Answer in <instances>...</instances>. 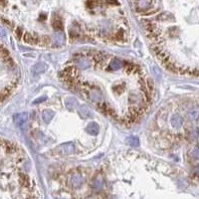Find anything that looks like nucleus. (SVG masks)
<instances>
[{"mask_svg":"<svg viewBox=\"0 0 199 199\" xmlns=\"http://www.w3.org/2000/svg\"><path fill=\"white\" fill-rule=\"evenodd\" d=\"M153 5L151 0H137L136 1V8L139 11H144L146 9H149Z\"/></svg>","mask_w":199,"mask_h":199,"instance_id":"nucleus-1","label":"nucleus"},{"mask_svg":"<svg viewBox=\"0 0 199 199\" xmlns=\"http://www.w3.org/2000/svg\"><path fill=\"white\" fill-rule=\"evenodd\" d=\"M71 183H72V186L74 188L81 187L83 184V177L81 175H78V174L72 175V176H71Z\"/></svg>","mask_w":199,"mask_h":199,"instance_id":"nucleus-2","label":"nucleus"},{"mask_svg":"<svg viewBox=\"0 0 199 199\" xmlns=\"http://www.w3.org/2000/svg\"><path fill=\"white\" fill-rule=\"evenodd\" d=\"M47 65L46 64H43V63H38L36 64L34 67L32 68V72L34 75H38V74H40V73H43L45 72V71L47 70Z\"/></svg>","mask_w":199,"mask_h":199,"instance_id":"nucleus-3","label":"nucleus"},{"mask_svg":"<svg viewBox=\"0 0 199 199\" xmlns=\"http://www.w3.org/2000/svg\"><path fill=\"white\" fill-rule=\"evenodd\" d=\"M87 131L89 132L91 135H97L99 134V126L96 122H91L88 127H87Z\"/></svg>","mask_w":199,"mask_h":199,"instance_id":"nucleus-4","label":"nucleus"},{"mask_svg":"<svg viewBox=\"0 0 199 199\" xmlns=\"http://www.w3.org/2000/svg\"><path fill=\"white\" fill-rule=\"evenodd\" d=\"M27 113H19V115H16L15 117H14V118H15V122L18 125V126H22L24 122H26L27 120Z\"/></svg>","mask_w":199,"mask_h":199,"instance_id":"nucleus-5","label":"nucleus"},{"mask_svg":"<svg viewBox=\"0 0 199 199\" xmlns=\"http://www.w3.org/2000/svg\"><path fill=\"white\" fill-rule=\"evenodd\" d=\"M42 117H43V120H44V122H48L53 118V117H54V113L52 112V111H49V110H46V111H44L43 112V115H42Z\"/></svg>","mask_w":199,"mask_h":199,"instance_id":"nucleus-6","label":"nucleus"},{"mask_svg":"<svg viewBox=\"0 0 199 199\" xmlns=\"http://www.w3.org/2000/svg\"><path fill=\"white\" fill-rule=\"evenodd\" d=\"M61 148H64L63 153H66V154L72 153L73 151H74V146H73L72 144H63V145H61Z\"/></svg>","mask_w":199,"mask_h":199,"instance_id":"nucleus-7","label":"nucleus"},{"mask_svg":"<svg viewBox=\"0 0 199 199\" xmlns=\"http://www.w3.org/2000/svg\"><path fill=\"white\" fill-rule=\"evenodd\" d=\"M76 104H77V102H76L74 99L70 98V99L67 100V101H66V107H67L68 110L73 111L75 108V107H76Z\"/></svg>","mask_w":199,"mask_h":199,"instance_id":"nucleus-8","label":"nucleus"},{"mask_svg":"<svg viewBox=\"0 0 199 199\" xmlns=\"http://www.w3.org/2000/svg\"><path fill=\"white\" fill-rule=\"evenodd\" d=\"M126 143L131 146H137L139 144V140L136 136H130L129 139H126Z\"/></svg>","mask_w":199,"mask_h":199,"instance_id":"nucleus-9","label":"nucleus"},{"mask_svg":"<svg viewBox=\"0 0 199 199\" xmlns=\"http://www.w3.org/2000/svg\"><path fill=\"white\" fill-rule=\"evenodd\" d=\"M122 67V62L121 61H118L117 59H115L113 61V62L110 64V69L116 71V70H118Z\"/></svg>","mask_w":199,"mask_h":199,"instance_id":"nucleus-10","label":"nucleus"},{"mask_svg":"<svg viewBox=\"0 0 199 199\" xmlns=\"http://www.w3.org/2000/svg\"><path fill=\"white\" fill-rule=\"evenodd\" d=\"M171 125H172L174 127L180 126V125H181V118L179 117L178 116L172 117V118H171Z\"/></svg>","mask_w":199,"mask_h":199,"instance_id":"nucleus-11","label":"nucleus"},{"mask_svg":"<svg viewBox=\"0 0 199 199\" xmlns=\"http://www.w3.org/2000/svg\"><path fill=\"white\" fill-rule=\"evenodd\" d=\"M8 56H10V55H9L8 50H6L5 48L1 47V48H0V59L3 60L4 58H6V57H8Z\"/></svg>","mask_w":199,"mask_h":199,"instance_id":"nucleus-12","label":"nucleus"},{"mask_svg":"<svg viewBox=\"0 0 199 199\" xmlns=\"http://www.w3.org/2000/svg\"><path fill=\"white\" fill-rule=\"evenodd\" d=\"M80 111H81V115H82L84 117H89L90 115H91V113H90V111L88 110L87 107H82L81 108H80Z\"/></svg>","mask_w":199,"mask_h":199,"instance_id":"nucleus-13","label":"nucleus"},{"mask_svg":"<svg viewBox=\"0 0 199 199\" xmlns=\"http://www.w3.org/2000/svg\"><path fill=\"white\" fill-rule=\"evenodd\" d=\"M15 34H16V36H17V38L18 39H21L22 38V35H24L23 34V32H22V30H21V28H17L16 29V31H15Z\"/></svg>","mask_w":199,"mask_h":199,"instance_id":"nucleus-14","label":"nucleus"},{"mask_svg":"<svg viewBox=\"0 0 199 199\" xmlns=\"http://www.w3.org/2000/svg\"><path fill=\"white\" fill-rule=\"evenodd\" d=\"M54 27L56 28V29H62V23H61V21H58V20H56L55 22H54Z\"/></svg>","mask_w":199,"mask_h":199,"instance_id":"nucleus-15","label":"nucleus"},{"mask_svg":"<svg viewBox=\"0 0 199 199\" xmlns=\"http://www.w3.org/2000/svg\"><path fill=\"white\" fill-rule=\"evenodd\" d=\"M47 98L46 97H44V98H40V99H38V100H36V101L34 102V104H38V103H41V102H43V101H45Z\"/></svg>","mask_w":199,"mask_h":199,"instance_id":"nucleus-16","label":"nucleus"},{"mask_svg":"<svg viewBox=\"0 0 199 199\" xmlns=\"http://www.w3.org/2000/svg\"><path fill=\"white\" fill-rule=\"evenodd\" d=\"M1 47H2V46H1V44H0V48H1Z\"/></svg>","mask_w":199,"mask_h":199,"instance_id":"nucleus-17","label":"nucleus"}]
</instances>
